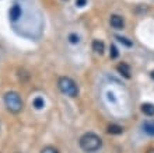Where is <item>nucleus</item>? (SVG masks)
<instances>
[{
  "mask_svg": "<svg viewBox=\"0 0 154 153\" xmlns=\"http://www.w3.org/2000/svg\"><path fill=\"white\" fill-rule=\"evenodd\" d=\"M102 141L101 138L97 136L95 133H85L80 138V148L84 152H95L101 148Z\"/></svg>",
  "mask_w": 154,
  "mask_h": 153,
  "instance_id": "obj_1",
  "label": "nucleus"
},
{
  "mask_svg": "<svg viewBox=\"0 0 154 153\" xmlns=\"http://www.w3.org/2000/svg\"><path fill=\"white\" fill-rule=\"evenodd\" d=\"M4 103H6V107L8 108V111H11L14 114L20 113L21 110H23V100H21L20 94L16 91L7 93L4 96Z\"/></svg>",
  "mask_w": 154,
  "mask_h": 153,
  "instance_id": "obj_2",
  "label": "nucleus"
},
{
  "mask_svg": "<svg viewBox=\"0 0 154 153\" xmlns=\"http://www.w3.org/2000/svg\"><path fill=\"white\" fill-rule=\"evenodd\" d=\"M59 89H60V91H63L65 94H67V96L70 97H77V94H79V89H77V84L74 83L70 77H60L59 79Z\"/></svg>",
  "mask_w": 154,
  "mask_h": 153,
  "instance_id": "obj_3",
  "label": "nucleus"
},
{
  "mask_svg": "<svg viewBox=\"0 0 154 153\" xmlns=\"http://www.w3.org/2000/svg\"><path fill=\"white\" fill-rule=\"evenodd\" d=\"M109 23H111V25H112L115 30H122V28H123V25H125V21H123V18H122L121 16H118V14L111 16Z\"/></svg>",
  "mask_w": 154,
  "mask_h": 153,
  "instance_id": "obj_4",
  "label": "nucleus"
},
{
  "mask_svg": "<svg viewBox=\"0 0 154 153\" xmlns=\"http://www.w3.org/2000/svg\"><path fill=\"white\" fill-rule=\"evenodd\" d=\"M142 113L147 117H153L154 115V105L150 104V103H144L142 104Z\"/></svg>",
  "mask_w": 154,
  "mask_h": 153,
  "instance_id": "obj_5",
  "label": "nucleus"
},
{
  "mask_svg": "<svg viewBox=\"0 0 154 153\" xmlns=\"http://www.w3.org/2000/svg\"><path fill=\"white\" fill-rule=\"evenodd\" d=\"M21 17V8L18 6H13L11 10H10V18L11 21H17Z\"/></svg>",
  "mask_w": 154,
  "mask_h": 153,
  "instance_id": "obj_6",
  "label": "nucleus"
},
{
  "mask_svg": "<svg viewBox=\"0 0 154 153\" xmlns=\"http://www.w3.org/2000/svg\"><path fill=\"white\" fill-rule=\"evenodd\" d=\"M118 70H119V72H121V75H123L126 79H129V77H130V68H129V65L119 63V65H118Z\"/></svg>",
  "mask_w": 154,
  "mask_h": 153,
  "instance_id": "obj_7",
  "label": "nucleus"
},
{
  "mask_svg": "<svg viewBox=\"0 0 154 153\" xmlns=\"http://www.w3.org/2000/svg\"><path fill=\"white\" fill-rule=\"evenodd\" d=\"M108 133H112V135H119V133H122L123 132V128L122 126H119V125H115V124H112V125H109L108 126Z\"/></svg>",
  "mask_w": 154,
  "mask_h": 153,
  "instance_id": "obj_8",
  "label": "nucleus"
},
{
  "mask_svg": "<svg viewBox=\"0 0 154 153\" xmlns=\"http://www.w3.org/2000/svg\"><path fill=\"white\" fill-rule=\"evenodd\" d=\"M143 129H144V132H147L149 135L154 136V122H144L143 124Z\"/></svg>",
  "mask_w": 154,
  "mask_h": 153,
  "instance_id": "obj_9",
  "label": "nucleus"
},
{
  "mask_svg": "<svg viewBox=\"0 0 154 153\" xmlns=\"http://www.w3.org/2000/svg\"><path fill=\"white\" fill-rule=\"evenodd\" d=\"M93 49L97 53H102L104 52V42H101V41L95 40L93 42Z\"/></svg>",
  "mask_w": 154,
  "mask_h": 153,
  "instance_id": "obj_10",
  "label": "nucleus"
},
{
  "mask_svg": "<svg viewBox=\"0 0 154 153\" xmlns=\"http://www.w3.org/2000/svg\"><path fill=\"white\" fill-rule=\"evenodd\" d=\"M34 107L37 110H41V108H44V105H45V101H44V98L42 97H37L35 100H34Z\"/></svg>",
  "mask_w": 154,
  "mask_h": 153,
  "instance_id": "obj_11",
  "label": "nucleus"
},
{
  "mask_svg": "<svg viewBox=\"0 0 154 153\" xmlns=\"http://www.w3.org/2000/svg\"><path fill=\"white\" fill-rule=\"evenodd\" d=\"M116 40L119 41V42H122V44H125L126 46H132V42H130L128 38H125V37H116Z\"/></svg>",
  "mask_w": 154,
  "mask_h": 153,
  "instance_id": "obj_12",
  "label": "nucleus"
},
{
  "mask_svg": "<svg viewBox=\"0 0 154 153\" xmlns=\"http://www.w3.org/2000/svg\"><path fill=\"white\" fill-rule=\"evenodd\" d=\"M118 56V49L115 45H111V58L112 59H115V58Z\"/></svg>",
  "mask_w": 154,
  "mask_h": 153,
  "instance_id": "obj_13",
  "label": "nucleus"
},
{
  "mask_svg": "<svg viewBox=\"0 0 154 153\" xmlns=\"http://www.w3.org/2000/svg\"><path fill=\"white\" fill-rule=\"evenodd\" d=\"M69 41L72 42V44H77V42H79V37H77L76 34H70V35H69Z\"/></svg>",
  "mask_w": 154,
  "mask_h": 153,
  "instance_id": "obj_14",
  "label": "nucleus"
},
{
  "mask_svg": "<svg viewBox=\"0 0 154 153\" xmlns=\"http://www.w3.org/2000/svg\"><path fill=\"white\" fill-rule=\"evenodd\" d=\"M41 153H59V152H57L55 148H51V146H49V148H45V149L42 150Z\"/></svg>",
  "mask_w": 154,
  "mask_h": 153,
  "instance_id": "obj_15",
  "label": "nucleus"
},
{
  "mask_svg": "<svg viewBox=\"0 0 154 153\" xmlns=\"http://www.w3.org/2000/svg\"><path fill=\"white\" fill-rule=\"evenodd\" d=\"M85 3H87V0H76V4L79 6V7H83V6H85Z\"/></svg>",
  "mask_w": 154,
  "mask_h": 153,
  "instance_id": "obj_16",
  "label": "nucleus"
},
{
  "mask_svg": "<svg viewBox=\"0 0 154 153\" xmlns=\"http://www.w3.org/2000/svg\"><path fill=\"white\" fill-rule=\"evenodd\" d=\"M106 96H108V100H112V101H115V97H114V93H108V94H106Z\"/></svg>",
  "mask_w": 154,
  "mask_h": 153,
  "instance_id": "obj_17",
  "label": "nucleus"
},
{
  "mask_svg": "<svg viewBox=\"0 0 154 153\" xmlns=\"http://www.w3.org/2000/svg\"><path fill=\"white\" fill-rule=\"evenodd\" d=\"M147 153H154V149H150V150H149V152H147Z\"/></svg>",
  "mask_w": 154,
  "mask_h": 153,
  "instance_id": "obj_18",
  "label": "nucleus"
},
{
  "mask_svg": "<svg viewBox=\"0 0 154 153\" xmlns=\"http://www.w3.org/2000/svg\"><path fill=\"white\" fill-rule=\"evenodd\" d=\"M151 77H153V79H154V70H153V72H151Z\"/></svg>",
  "mask_w": 154,
  "mask_h": 153,
  "instance_id": "obj_19",
  "label": "nucleus"
}]
</instances>
